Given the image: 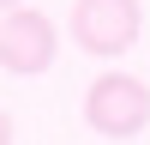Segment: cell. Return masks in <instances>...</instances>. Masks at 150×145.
I'll list each match as a JSON object with an SVG mask.
<instances>
[{
	"label": "cell",
	"mask_w": 150,
	"mask_h": 145,
	"mask_svg": "<svg viewBox=\"0 0 150 145\" xmlns=\"http://www.w3.org/2000/svg\"><path fill=\"white\" fill-rule=\"evenodd\" d=\"M12 6H24V0H0V12H12Z\"/></svg>",
	"instance_id": "5"
},
{
	"label": "cell",
	"mask_w": 150,
	"mask_h": 145,
	"mask_svg": "<svg viewBox=\"0 0 150 145\" xmlns=\"http://www.w3.org/2000/svg\"><path fill=\"white\" fill-rule=\"evenodd\" d=\"M0 145H12V115L0 109Z\"/></svg>",
	"instance_id": "4"
},
{
	"label": "cell",
	"mask_w": 150,
	"mask_h": 145,
	"mask_svg": "<svg viewBox=\"0 0 150 145\" xmlns=\"http://www.w3.org/2000/svg\"><path fill=\"white\" fill-rule=\"evenodd\" d=\"M138 24H144L138 0H72L66 30H72V42H78L84 55L114 60V55H126V48L138 42Z\"/></svg>",
	"instance_id": "2"
},
{
	"label": "cell",
	"mask_w": 150,
	"mask_h": 145,
	"mask_svg": "<svg viewBox=\"0 0 150 145\" xmlns=\"http://www.w3.org/2000/svg\"><path fill=\"white\" fill-rule=\"evenodd\" d=\"M84 121L102 139H138L150 127V85L132 72H102L84 91Z\"/></svg>",
	"instance_id": "1"
},
{
	"label": "cell",
	"mask_w": 150,
	"mask_h": 145,
	"mask_svg": "<svg viewBox=\"0 0 150 145\" xmlns=\"http://www.w3.org/2000/svg\"><path fill=\"white\" fill-rule=\"evenodd\" d=\"M54 18L36 6H12L0 12V72H12V79H36V72L54 67Z\"/></svg>",
	"instance_id": "3"
}]
</instances>
